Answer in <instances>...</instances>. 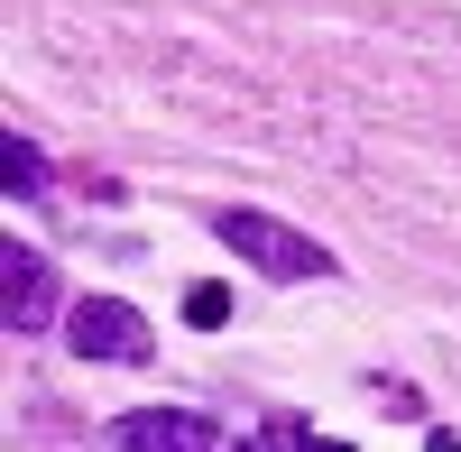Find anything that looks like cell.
Masks as SVG:
<instances>
[{
	"label": "cell",
	"mask_w": 461,
	"mask_h": 452,
	"mask_svg": "<svg viewBox=\"0 0 461 452\" xmlns=\"http://www.w3.org/2000/svg\"><path fill=\"white\" fill-rule=\"evenodd\" d=\"M295 452H351V443H332V434H304V443H295Z\"/></svg>",
	"instance_id": "8"
},
{
	"label": "cell",
	"mask_w": 461,
	"mask_h": 452,
	"mask_svg": "<svg viewBox=\"0 0 461 452\" xmlns=\"http://www.w3.org/2000/svg\"><path fill=\"white\" fill-rule=\"evenodd\" d=\"M434 452H461V443H452V434H434Z\"/></svg>",
	"instance_id": "9"
},
{
	"label": "cell",
	"mask_w": 461,
	"mask_h": 452,
	"mask_svg": "<svg viewBox=\"0 0 461 452\" xmlns=\"http://www.w3.org/2000/svg\"><path fill=\"white\" fill-rule=\"evenodd\" d=\"M212 240H221V249H240L249 268H258V277H277V286H304V277H332V268H341L323 240L286 231L277 212H249V203H221V212H212Z\"/></svg>",
	"instance_id": "1"
},
{
	"label": "cell",
	"mask_w": 461,
	"mask_h": 452,
	"mask_svg": "<svg viewBox=\"0 0 461 452\" xmlns=\"http://www.w3.org/2000/svg\"><path fill=\"white\" fill-rule=\"evenodd\" d=\"M295 443H304V425H267V434H258V443H240V452H295Z\"/></svg>",
	"instance_id": "7"
},
{
	"label": "cell",
	"mask_w": 461,
	"mask_h": 452,
	"mask_svg": "<svg viewBox=\"0 0 461 452\" xmlns=\"http://www.w3.org/2000/svg\"><path fill=\"white\" fill-rule=\"evenodd\" d=\"M0 314H10V332H47L56 314V258L47 249H0Z\"/></svg>",
	"instance_id": "3"
},
{
	"label": "cell",
	"mask_w": 461,
	"mask_h": 452,
	"mask_svg": "<svg viewBox=\"0 0 461 452\" xmlns=\"http://www.w3.org/2000/svg\"><path fill=\"white\" fill-rule=\"evenodd\" d=\"M121 452H221V434L194 416V406H130L121 425H111Z\"/></svg>",
	"instance_id": "4"
},
{
	"label": "cell",
	"mask_w": 461,
	"mask_h": 452,
	"mask_svg": "<svg viewBox=\"0 0 461 452\" xmlns=\"http://www.w3.org/2000/svg\"><path fill=\"white\" fill-rule=\"evenodd\" d=\"M65 342L84 360H121V369H139L148 351H158V342H148V314L121 305V295H84V305L65 314Z\"/></svg>",
	"instance_id": "2"
},
{
	"label": "cell",
	"mask_w": 461,
	"mask_h": 452,
	"mask_svg": "<svg viewBox=\"0 0 461 452\" xmlns=\"http://www.w3.org/2000/svg\"><path fill=\"white\" fill-rule=\"evenodd\" d=\"M0 194H47V158H37L19 130L0 139Z\"/></svg>",
	"instance_id": "5"
},
{
	"label": "cell",
	"mask_w": 461,
	"mask_h": 452,
	"mask_svg": "<svg viewBox=\"0 0 461 452\" xmlns=\"http://www.w3.org/2000/svg\"><path fill=\"white\" fill-rule=\"evenodd\" d=\"M185 323H203V332L230 323V286L221 277H194V286H185Z\"/></svg>",
	"instance_id": "6"
}]
</instances>
